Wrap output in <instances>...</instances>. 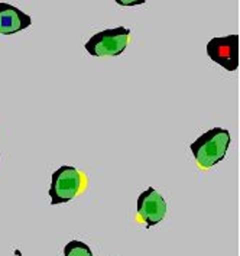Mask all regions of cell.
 <instances>
[{
    "instance_id": "cell-4",
    "label": "cell",
    "mask_w": 240,
    "mask_h": 256,
    "mask_svg": "<svg viewBox=\"0 0 240 256\" xmlns=\"http://www.w3.org/2000/svg\"><path fill=\"white\" fill-rule=\"evenodd\" d=\"M207 55L210 60L223 67L226 71H236L239 68V35L214 36L207 42Z\"/></svg>"
},
{
    "instance_id": "cell-3",
    "label": "cell",
    "mask_w": 240,
    "mask_h": 256,
    "mask_svg": "<svg viewBox=\"0 0 240 256\" xmlns=\"http://www.w3.org/2000/svg\"><path fill=\"white\" fill-rule=\"evenodd\" d=\"M132 34L130 29L124 26L104 29L94 34L90 40L86 42V51L93 56H118L130 44Z\"/></svg>"
},
{
    "instance_id": "cell-5",
    "label": "cell",
    "mask_w": 240,
    "mask_h": 256,
    "mask_svg": "<svg viewBox=\"0 0 240 256\" xmlns=\"http://www.w3.org/2000/svg\"><path fill=\"white\" fill-rule=\"evenodd\" d=\"M168 206L162 194L154 187L145 190L138 198V218L146 228L160 223L166 216Z\"/></svg>"
},
{
    "instance_id": "cell-1",
    "label": "cell",
    "mask_w": 240,
    "mask_h": 256,
    "mask_svg": "<svg viewBox=\"0 0 240 256\" xmlns=\"http://www.w3.org/2000/svg\"><path fill=\"white\" fill-rule=\"evenodd\" d=\"M230 142V134L223 128H213L198 136L190 146L197 166L202 171H207L224 160Z\"/></svg>"
},
{
    "instance_id": "cell-7",
    "label": "cell",
    "mask_w": 240,
    "mask_h": 256,
    "mask_svg": "<svg viewBox=\"0 0 240 256\" xmlns=\"http://www.w3.org/2000/svg\"><path fill=\"white\" fill-rule=\"evenodd\" d=\"M64 256H93L88 244L81 240H71L64 248Z\"/></svg>"
},
{
    "instance_id": "cell-6",
    "label": "cell",
    "mask_w": 240,
    "mask_h": 256,
    "mask_svg": "<svg viewBox=\"0 0 240 256\" xmlns=\"http://www.w3.org/2000/svg\"><path fill=\"white\" fill-rule=\"evenodd\" d=\"M32 25V18L14 4L0 2V35H14Z\"/></svg>"
},
{
    "instance_id": "cell-8",
    "label": "cell",
    "mask_w": 240,
    "mask_h": 256,
    "mask_svg": "<svg viewBox=\"0 0 240 256\" xmlns=\"http://www.w3.org/2000/svg\"><path fill=\"white\" fill-rule=\"evenodd\" d=\"M119 6H139L144 4L146 0H114Z\"/></svg>"
},
{
    "instance_id": "cell-2",
    "label": "cell",
    "mask_w": 240,
    "mask_h": 256,
    "mask_svg": "<svg viewBox=\"0 0 240 256\" xmlns=\"http://www.w3.org/2000/svg\"><path fill=\"white\" fill-rule=\"evenodd\" d=\"M88 187V176L84 171H81L71 165H62L56 171H54L51 176L50 197L51 204H64L71 202L81 196Z\"/></svg>"
}]
</instances>
